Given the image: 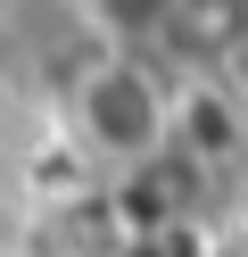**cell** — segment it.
I'll use <instances>...</instances> for the list:
<instances>
[{
  "label": "cell",
  "mask_w": 248,
  "mask_h": 257,
  "mask_svg": "<svg viewBox=\"0 0 248 257\" xmlns=\"http://www.w3.org/2000/svg\"><path fill=\"white\" fill-rule=\"evenodd\" d=\"M75 9L91 17V34L108 50H149V42H165L190 17V0H75Z\"/></svg>",
  "instance_id": "cell-2"
},
{
  "label": "cell",
  "mask_w": 248,
  "mask_h": 257,
  "mask_svg": "<svg viewBox=\"0 0 248 257\" xmlns=\"http://www.w3.org/2000/svg\"><path fill=\"white\" fill-rule=\"evenodd\" d=\"M66 116H75V141L108 166H149L174 141V83L149 50H99L75 67L66 83Z\"/></svg>",
  "instance_id": "cell-1"
}]
</instances>
